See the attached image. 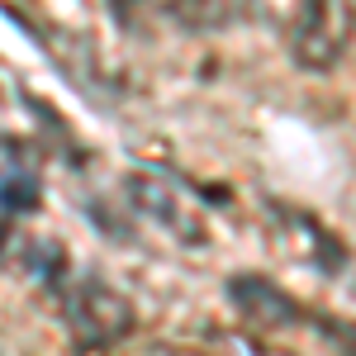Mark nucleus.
Here are the masks:
<instances>
[{"mask_svg":"<svg viewBox=\"0 0 356 356\" xmlns=\"http://www.w3.org/2000/svg\"><path fill=\"white\" fill-rule=\"evenodd\" d=\"M67 328L76 332L81 347L124 342L134 332V304H129V295L119 285L100 280V275H81L67 290Z\"/></svg>","mask_w":356,"mask_h":356,"instance_id":"f257e3e1","label":"nucleus"},{"mask_svg":"<svg viewBox=\"0 0 356 356\" xmlns=\"http://www.w3.org/2000/svg\"><path fill=\"white\" fill-rule=\"evenodd\" d=\"M352 43V10L347 0H304L295 19V62L304 72H332Z\"/></svg>","mask_w":356,"mask_h":356,"instance_id":"f03ea898","label":"nucleus"},{"mask_svg":"<svg viewBox=\"0 0 356 356\" xmlns=\"http://www.w3.org/2000/svg\"><path fill=\"white\" fill-rule=\"evenodd\" d=\"M228 300L257 328H285V323L300 318V304L290 300L275 280H266V275H233L228 280Z\"/></svg>","mask_w":356,"mask_h":356,"instance_id":"7ed1b4c3","label":"nucleus"},{"mask_svg":"<svg viewBox=\"0 0 356 356\" xmlns=\"http://www.w3.org/2000/svg\"><path fill=\"white\" fill-rule=\"evenodd\" d=\"M124 195H129V204H134L143 219H152L157 228L176 233V238L200 243V223H191V214L181 209V200H176V191L166 181H157V176H129L124 181Z\"/></svg>","mask_w":356,"mask_h":356,"instance_id":"20e7f679","label":"nucleus"},{"mask_svg":"<svg viewBox=\"0 0 356 356\" xmlns=\"http://www.w3.org/2000/svg\"><path fill=\"white\" fill-rule=\"evenodd\" d=\"M171 15L191 29H209V24H219L223 0H171Z\"/></svg>","mask_w":356,"mask_h":356,"instance_id":"39448f33","label":"nucleus"},{"mask_svg":"<svg viewBox=\"0 0 356 356\" xmlns=\"http://www.w3.org/2000/svg\"><path fill=\"white\" fill-rule=\"evenodd\" d=\"M0 204H5V209H33V204H38V181H33V176H10V181H0Z\"/></svg>","mask_w":356,"mask_h":356,"instance_id":"423d86ee","label":"nucleus"}]
</instances>
